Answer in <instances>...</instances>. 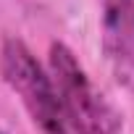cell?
Here are the masks:
<instances>
[{"instance_id":"6da1fadb","label":"cell","mask_w":134,"mask_h":134,"mask_svg":"<svg viewBox=\"0 0 134 134\" xmlns=\"http://www.w3.org/2000/svg\"><path fill=\"white\" fill-rule=\"evenodd\" d=\"M47 71L53 76L55 92L60 97L63 113L74 134H121V113L105 100V95L87 76L84 66L76 60L74 50L63 42L50 45Z\"/></svg>"},{"instance_id":"7a4b0ae2","label":"cell","mask_w":134,"mask_h":134,"mask_svg":"<svg viewBox=\"0 0 134 134\" xmlns=\"http://www.w3.org/2000/svg\"><path fill=\"white\" fill-rule=\"evenodd\" d=\"M0 74L5 84L19 95L34 126L42 134H74L69 118L63 113L60 97L55 92L53 76L37 55L26 47V42L8 37L0 47Z\"/></svg>"},{"instance_id":"3957f363","label":"cell","mask_w":134,"mask_h":134,"mask_svg":"<svg viewBox=\"0 0 134 134\" xmlns=\"http://www.w3.org/2000/svg\"><path fill=\"white\" fill-rule=\"evenodd\" d=\"M100 29L116 74L134 79V0H100Z\"/></svg>"},{"instance_id":"277c9868","label":"cell","mask_w":134,"mask_h":134,"mask_svg":"<svg viewBox=\"0 0 134 134\" xmlns=\"http://www.w3.org/2000/svg\"><path fill=\"white\" fill-rule=\"evenodd\" d=\"M0 134H5V131H0Z\"/></svg>"}]
</instances>
